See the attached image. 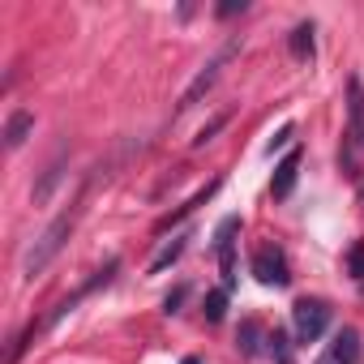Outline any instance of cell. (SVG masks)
Instances as JSON below:
<instances>
[{"label":"cell","mask_w":364,"mask_h":364,"mask_svg":"<svg viewBox=\"0 0 364 364\" xmlns=\"http://www.w3.org/2000/svg\"><path fill=\"white\" fill-rule=\"evenodd\" d=\"M343 171L351 180L364 176V86L347 82V141H343Z\"/></svg>","instance_id":"6da1fadb"},{"label":"cell","mask_w":364,"mask_h":364,"mask_svg":"<svg viewBox=\"0 0 364 364\" xmlns=\"http://www.w3.org/2000/svg\"><path fill=\"white\" fill-rule=\"evenodd\" d=\"M73 219H77V215H73V210H65V215H56V219L43 228V236L35 240V249H31V253H26V262H22V274H26V279L43 274V270L56 262V253H60V249H65V240L73 236Z\"/></svg>","instance_id":"7a4b0ae2"},{"label":"cell","mask_w":364,"mask_h":364,"mask_svg":"<svg viewBox=\"0 0 364 364\" xmlns=\"http://www.w3.org/2000/svg\"><path fill=\"white\" fill-rule=\"evenodd\" d=\"M291 321H296V338L300 343H317L326 334V326H330V304L304 296V300L291 304Z\"/></svg>","instance_id":"3957f363"},{"label":"cell","mask_w":364,"mask_h":364,"mask_svg":"<svg viewBox=\"0 0 364 364\" xmlns=\"http://www.w3.org/2000/svg\"><path fill=\"white\" fill-rule=\"evenodd\" d=\"M236 48H240V39H232V43H228V48H223V52H219V56H215V60H210V65H206V69H202L198 77H193V82H189V90L180 95V112H185V107H193V103H202V99H206V95L215 90V82H219L223 65H228V60L236 56Z\"/></svg>","instance_id":"277c9868"},{"label":"cell","mask_w":364,"mask_h":364,"mask_svg":"<svg viewBox=\"0 0 364 364\" xmlns=\"http://www.w3.org/2000/svg\"><path fill=\"white\" fill-rule=\"evenodd\" d=\"M253 274H257V283H266V287H287V283H291L287 253H283L279 245H262V249L253 253Z\"/></svg>","instance_id":"5b68a950"},{"label":"cell","mask_w":364,"mask_h":364,"mask_svg":"<svg viewBox=\"0 0 364 364\" xmlns=\"http://www.w3.org/2000/svg\"><path fill=\"white\" fill-rule=\"evenodd\" d=\"M236 232H240V219L228 215L215 232V257H219V270H223V287L232 291L236 287Z\"/></svg>","instance_id":"8992f818"},{"label":"cell","mask_w":364,"mask_h":364,"mask_svg":"<svg viewBox=\"0 0 364 364\" xmlns=\"http://www.w3.org/2000/svg\"><path fill=\"white\" fill-rule=\"evenodd\" d=\"M317 364H360V334H355L351 326H343Z\"/></svg>","instance_id":"52a82bcc"},{"label":"cell","mask_w":364,"mask_h":364,"mask_svg":"<svg viewBox=\"0 0 364 364\" xmlns=\"http://www.w3.org/2000/svg\"><path fill=\"white\" fill-rule=\"evenodd\" d=\"M296 176H300V150H287L279 163H274V176H270V193L274 198H287L296 189Z\"/></svg>","instance_id":"ba28073f"},{"label":"cell","mask_w":364,"mask_h":364,"mask_svg":"<svg viewBox=\"0 0 364 364\" xmlns=\"http://www.w3.org/2000/svg\"><path fill=\"white\" fill-rule=\"evenodd\" d=\"M31 129H35V116L31 112H9V120H5V150H18L26 137H31Z\"/></svg>","instance_id":"9c48e42d"},{"label":"cell","mask_w":364,"mask_h":364,"mask_svg":"<svg viewBox=\"0 0 364 364\" xmlns=\"http://www.w3.org/2000/svg\"><path fill=\"white\" fill-rule=\"evenodd\" d=\"M215 193H219V180H215V185H206V189H202V193H193V198H189V202H185V206H176V210H171V215H163V219H159V223H154V232H167V228H171V223H180V219H185V215H193V210H198V206H202V202H210V198H215Z\"/></svg>","instance_id":"30bf717a"},{"label":"cell","mask_w":364,"mask_h":364,"mask_svg":"<svg viewBox=\"0 0 364 364\" xmlns=\"http://www.w3.org/2000/svg\"><path fill=\"white\" fill-rule=\"evenodd\" d=\"M287 52H291L296 60H313V52H317V39H313V22H300V26L287 35Z\"/></svg>","instance_id":"8fae6325"},{"label":"cell","mask_w":364,"mask_h":364,"mask_svg":"<svg viewBox=\"0 0 364 364\" xmlns=\"http://www.w3.org/2000/svg\"><path fill=\"white\" fill-rule=\"evenodd\" d=\"M185 245H189V232L171 236V245H163V249H159V253L150 257V266H146V270H150V274H163V270H167L171 262H180V253H185Z\"/></svg>","instance_id":"7c38bea8"},{"label":"cell","mask_w":364,"mask_h":364,"mask_svg":"<svg viewBox=\"0 0 364 364\" xmlns=\"http://www.w3.org/2000/svg\"><path fill=\"white\" fill-rule=\"evenodd\" d=\"M266 351L274 355V364H296V355H291V338H287L283 330H270V334H266Z\"/></svg>","instance_id":"4fadbf2b"},{"label":"cell","mask_w":364,"mask_h":364,"mask_svg":"<svg viewBox=\"0 0 364 364\" xmlns=\"http://www.w3.org/2000/svg\"><path fill=\"white\" fill-rule=\"evenodd\" d=\"M56 180H60V159H52L48 167H43V180L35 185V202H48L52 198V189H56Z\"/></svg>","instance_id":"5bb4252c"},{"label":"cell","mask_w":364,"mask_h":364,"mask_svg":"<svg viewBox=\"0 0 364 364\" xmlns=\"http://www.w3.org/2000/svg\"><path fill=\"white\" fill-rule=\"evenodd\" d=\"M240 351H245V355H257V351H262V326H257V321H245V326H240Z\"/></svg>","instance_id":"9a60e30c"},{"label":"cell","mask_w":364,"mask_h":364,"mask_svg":"<svg viewBox=\"0 0 364 364\" xmlns=\"http://www.w3.org/2000/svg\"><path fill=\"white\" fill-rule=\"evenodd\" d=\"M223 313H228V287H215L206 296V321H223Z\"/></svg>","instance_id":"2e32d148"},{"label":"cell","mask_w":364,"mask_h":364,"mask_svg":"<svg viewBox=\"0 0 364 364\" xmlns=\"http://www.w3.org/2000/svg\"><path fill=\"white\" fill-rule=\"evenodd\" d=\"M223 124H228V116H215V120H210V124H202V133H198V137H193V146H206V141H210V137H215V133H219V129H223Z\"/></svg>","instance_id":"e0dca14e"},{"label":"cell","mask_w":364,"mask_h":364,"mask_svg":"<svg viewBox=\"0 0 364 364\" xmlns=\"http://www.w3.org/2000/svg\"><path fill=\"white\" fill-rule=\"evenodd\" d=\"M347 266H351V279H364V245H351Z\"/></svg>","instance_id":"ac0fdd59"},{"label":"cell","mask_w":364,"mask_h":364,"mask_svg":"<svg viewBox=\"0 0 364 364\" xmlns=\"http://www.w3.org/2000/svg\"><path fill=\"white\" fill-rule=\"evenodd\" d=\"M291 137H296V129H291V124H283V129L274 133V141H270V154H274V150H283V146H287Z\"/></svg>","instance_id":"d6986e66"},{"label":"cell","mask_w":364,"mask_h":364,"mask_svg":"<svg viewBox=\"0 0 364 364\" xmlns=\"http://www.w3.org/2000/svg\"><path fill=\"white\" fill-rule=\"evenodd\" d=\"M245 9H249L245 0H228V5H219L215 14H219V18H236V14H245Z\"/></svg>","instance_id":"ffe728a7"},{"label":"cell","mask_w":364,"mask_h":364,"mask_svg":"<svg viewBox=\"0 0 364 364\" xmlns=\"http://www.w3.org/2000/svg\"><path fill=\"white\" fill-rule=\"evenodd\" d=\"M180 300H185V291H171V296L163 300V309H167V313H176V304H180Z\"/></svg>","instance_id":"44dd1931"},{"label":"cell","mask_w":364,"mask_h":364,"mask_svg":"<svg viewBox=\"0 0 364 364\" xmlns=\"http://www.w3.org/2000/svg\"><path fill=\"white\" fill-rule=\"evenodd\" d=\"M180 364H202V360H198V355H189V360H180Z\"/></svg>","instance_id":"7402d4cb"}]
</instances>
